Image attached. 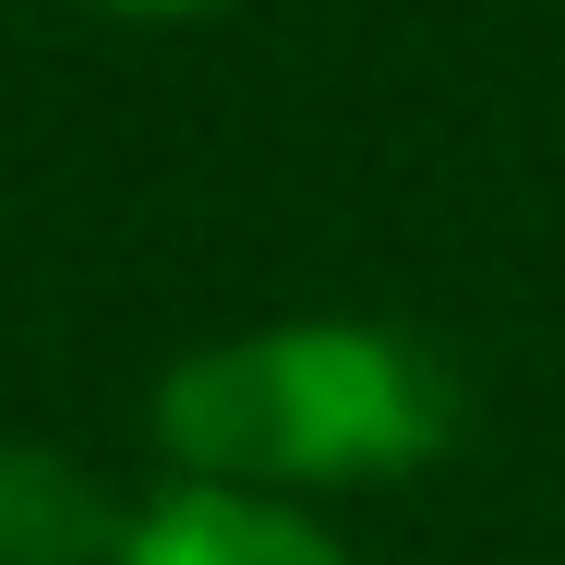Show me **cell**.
<instances>
[{"label": "cell", "instance_id": "obj_1", "mask_svg": "<svg viewBox=\"0 0 565 565\" xmlns=\"http://www.w3.org/2000/svg\"><path fill=\"white\" fill-rule=\"evenodd\" d=\"M446 361L397 326H265L193 349L157 385V434L193 481H373L446 446Z\"/></svg>", "mask_w": 565, "mask_h": 565}, {"label": "cell", "instance_id": "obj_2", "mask_svg": "<svg viewBox=\"0 0 565 565\" xmlns=\"http://www.w3.org/2000/svg\"><path fill=\"white\" fill-rule=\"evenodd\" d=\"M120 565H338L301 518H277V505H253V493H228V481H181V493H157L145 518H132V542Z\"/></svg>", "mask_w": 565, "mask_h": 565}, {"label": "cell", "instance_id": "obj_3", "mask_svg": "<svg viewBox=\"0 0 565 565\" xmlns=\"http://www.w3.org/2000/svg\"><path fill=\"white\" fill-rule=\"evenodd\" d=\"M132 518H109V493L73 457L0 446V565H120Z\"/></svg>", "mask_w": 565, "mask_h": 565}, {"label": "cell", "instance_id": "obj_4", "mask_svg": "<svg viewBox=\"0 0 565 565\" xmlns=\"http://www.w3.org/2000/svg\"><path fill=\"white\" fill-rule=\"evenodd\" d=\"M109 12H217V0H109Z\"/></svg>", "mask_w": 565, "mask_h": 565}]
</instances>
